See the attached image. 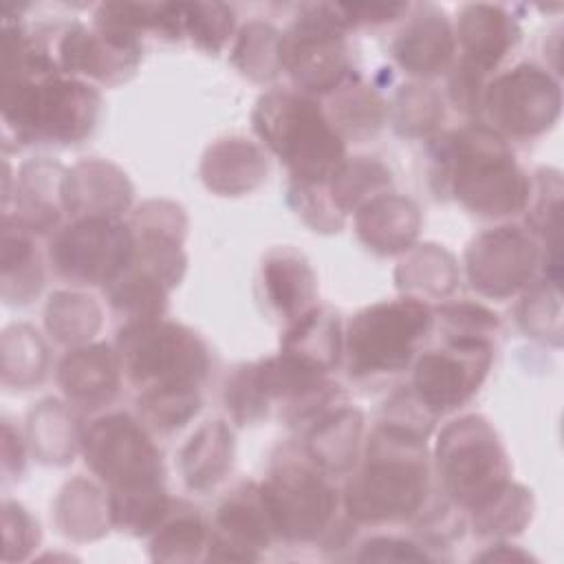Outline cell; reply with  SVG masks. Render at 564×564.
Returning <instances> with one entry per match:
<instances>
[{"label": "cell", "mask_w": 564, "mask_h": 564, "mask_svg": "<svg viewBox=\"0 0 564 564\" xmlns=\"http://www.w3.org/2000/svg\"><path fill=\"white\" fill-rule=\"evenodd\" d=\"M403 434L394 427L377 434L364 474L348 485V509L359 520L403 518L419 507L427 482L425 460L416 441L399 456Z\"/></svg>", "instance_id": "obj_1"}, {"label": "cell", "mask_w": 564, "mask_h": 564, "mask_svg": "<svg viewBox=\"0 0 564 564\" xmlns=\"http://www.w3.org/2000/svg\"><path fill=\"white\" fill-rule=\"evenodd\" d=\"M99 97L84 84L24 79L2 84V112L22 139L77 141L97 115Z\"/></svg>", "instance_id": "obj_2"}, {"label": "cell", "mask_w": 564, "mask_h": 564, "mask_svg": "<svg viewBox=\"0 0 564 564\" xmlns=\"http://www.w3.org/2000/svg\"><path fill=\"white\" fill-rule=\"evenodd\" d=\"M256 121L258 132L302 181L322 183L341 161L339 137L306 99L269 95L260 101Z\"/></svg>", "instance_id": "obj_3"}, {"label": "cell", "mask_w": 564, "mask_h": 564, "mask_svg": "<svg viewBox=\"0 0 564 564\" xmlns=\"http://www.w3.org/2000/svg\"><path fill=\"white\" fill-rule=\"evenodd\" d=\"M430 326V313L414 300L383 302L359 313L348 328L350 375L394 372L414 352Z\"/></svg>", "instance_id": "obj_4"}, {"label": "cell", "mask_w": 564, "mask_h": 564, "mask_svg": "<svg viewBox=\"0 0 564 564\" xmlns=\"http://www.w3.org/2000/svg\"><path fill=\"white\" fill-rule=\"evenodd\" d=\"M121 355L137 383L152 390H192L205 375V348L176 326L134 324L121 330Z\"/></svg>", "instance_id": "obj_5"}, {"label": "cell", "mask_w": 564, "mask_h": 564, "mask_svg": "<svg viewBox=\"0 0 564 564\" xmlns=\"http://www.w3.org/2000/svg\"><path fill=\"white\" fill-rule=\"evenodd\" d=\"M86 460L115 485V498L156 494V452L128 416H108L90 427Z\"/></svg>", "instance_id": "obj_6"}, {"label": "cell", "mask_w": 564, "mask_h": 564, "mask_svg": "<svg viewBox=\"0 0 564 564\" xmlns=\"http://www.w3.org/2000/svg\"><path fill=\"white\" fill-rule=\"evenodd\" d=\"M341 24L337 7H313V13L304 15L280 44L282 59L311 90H326L344 70Z\"/></svg>", "instance_id": "obj_7"}, {"label": "cell", "mask_w": 564, "mask_h": 564, "mask_svg": "<svg viewBox=\"0 0 564 564\" xmlns=\"http://www.w3.org/2000/svg\"><path fill=\"white\" fill-rule=\"evenodd\" d=\"M487 348L476 339H463L443 352L421 357L414 386L421 401L434 410H447L467 399L487 370Z\"/></svg>", "instance_id": "obj_8"}, {"label": "cell", "mask_w": 564, "mask_h": 564, "mask_svg": "<svg viewBox=\"0 0 564 564\" xmlns=\"http://www.w3.org/2000/svg\"><path fill=\"white\" fill-rule=\"evenodd\" d=\"M130 256V234L108 220H86L68 229L55 245L62 273L88 282L112 278Z\"/></svg>", "instance_id": "obj_9"}, {"label": "cell", "mask_w": 564, "mask_h": 564, "mask_svg": "<svg viewBox=\"0 0 564 564\" xmlns=\"http://www.w3.org/2000/svg\"><path fill=\"white\" fill-rule=\"evenodd\" d=\"M454 430L456 436L452 438L447 432V438L443 441V465L447 469V482L454 496L460 500L487 498L485 487L494 489L500 478V456H496V443H489L491 438H480L482 425L476 427V438H469L471 443H465L463 425H456Z\"/></svg>", "instance_id": "obj_10"}, {"label": "cell", "mask_w": 564, "mask_h": 564, "mask_svg": "<svg viewBox=\"0 0 564 564\" xmlns=\"http://www.w3.org/2000/svg\"><path fill=\"white\" fill-rule=\"evenodd\" d=\"M302 267H304L302 262L289 260L284 256L280 260L267 262L269 295H271L273 304L284 313H291L297 304H302L311 295V273L308 271L302 273L300 278H295L293 282H289Z\"/></svg>", "instance_id": "obj_11"}, {"label": "cell", "mask_w": 564, "mask_h": 564, "mask_svg": "<svg viewBox=\"0 0 564 564\" xmlns=\"http://www.w3.org/2000/svg\"><path fill=\"white\" fill-rule=\"evenodd\" d=\"M181 18L192 37L216 51L231 29V11L223 4H181Z\"/></svg>", "instance_id": "obj_12"}]
</instances>
